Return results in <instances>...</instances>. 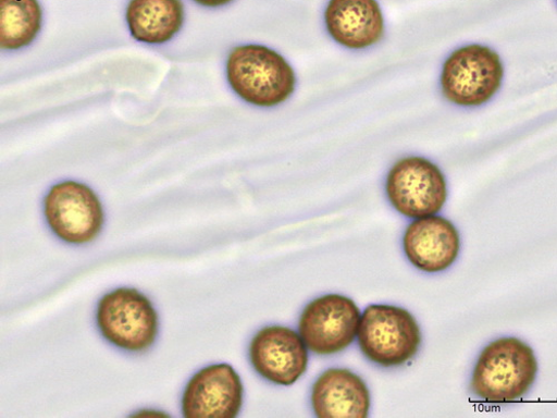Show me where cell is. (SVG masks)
<instances>
[{
  "label": "cell",
  "instance_id": "6",
  "mask_svg": "<svg viewBox=\"0 0 557 418\" xmlns=\"http://www.w3.org/2000/svg\"><path fill=\"white\" fill-rule=\"evenodd\" d=\"M386 195L396 211L410 219L438 214L448 197L443 171L422 157L398 160L386 179Z\"/></svg>",
  "mask_w": 557,
  "mask_h": 418
},
{
  "label": "cell",
  "instance_id": "9",
  "mask_svg": "<svg viewBox=\"0 0 557 418\" xmlns=\"http://www.w3.org/2000/svg\"><path fill=\"white\" fill-rule=\"evenodd\" d=\"M244 384L230 364L208 366L190 380L182 396L185 418H235L244 403Z\"/></svg>",
  "mask_w": 557,
  "mask_h": 418
},
{
  "label": "cell",
  "instance_id": "13",
  "mask_svg": "<svg viewBox=\"0 0 557 418\" xmlns=\"http://www.w3.org/2000/svg\"><path fill=\"white\" fill-rule=\"evenodd\" d=\"M370 403L363 380L345 368L324 371L311 392L312 408L321 418H366Z\"/></svg>",
  "mask_w": 557,
  "mask_h": 418
},
{
  "label": "cell",
  "instance_id": "1",
  "mask_svg": "<svg viewBox=\"0 0 557 418\" xmlns=\"http://www.w3.org/2000/svg\"><path fill=\"white\" fill-rule=\"evenodd\" d=\"M226 78L240 99L259 108L284 104L297 86L290 63L282 54L258 44L238 46L231 51Z\"/></svg>",
  "mask_w": 557,
  "mask_h": 418
},
{
  "label": "cell",
  "instance_id": "14",
  "mask_svg": "<svg viewBox=\"0 0 557 418\" xmlns=\"http://www.w3.org/2000/svg\"><path fill=\"white\" fill-rule=\"evenodd\" d=\"M126 22L136 40L164 44L182 28L184 7L181 0H131Z\"/></svg>",
  "mask_w": 557,
  "mask_h": 418
},
{
  "label": "cell",
  "instance_id": "11",
  "mask_svg": "<svg viewBox=\"0 0 557 418\" xmlns=\"http://www.w3.org/2000/svg\"><path fill=\"white\" fill-rule=\"evenodd\" d=\"M404 251L417 269L429 273L445 271L459 256V232L437 214L414 219L406 229Z\"/></svg>",
  "mask_w": 557,
  "mask_h": 418
},
{
  "label": "cell",
  "instance_id": "7",
  "mask_svg": "<svg viewBox=\"0 0 557 418\" xmlns=\"http://www.w3.org/2000/svg\"><path fill=\"white\" fill-rule=\"evenodd\" d=\"M44 213L54 234L74 245L95 242L104 224V210L97 194L75 181L54 185L44 200Z\"/></svg>",
  "mask_w": 557,
  "mask_h": 418
},
{
  "label": "cell",
  "instance_id": "4",
  "mask_svg": "<svg viewBox=\"0 0 557 418\" xmlns=\"http://www.w3.org/2000/svg\"><path fill=\"white\" fill-rule=\"evenodd\" d=\"M357 339L370 361L398 367L420 351L422 332L408 310L393 305H371L361 315Z\"/></svg>",
  "mask_w": 557,
  "mask_h": 418
},
{
  "label": "cell",
  "instance_id": "5",
  "mask_svg": "<svg viewBox=\"0 0 557 418\" xmlns=\"http://www.w3.org/2000/svg\"><path fill=\"white\" fill-rule=\"evenodd\" d=\"M97 322L103 337L133 353L148 351L159 334V315L150 299L134 288H119L99 303Z\"/></svg>",
  "mask_w": 557,
  "mask_h": 418
},
{
  "label": "cell",
  "instance_id": "10",
  "mask_svg": "<svg viewBox=\"0 0 557 418\" xmlns=\"http://www.w3.org/2000/svg\"><path fill=\"white\" fill-rule=\"evenodd\" d=\"M308 351L296 331L269 327L253 337L249 356L257 373L264 380L275 385L290 386L306 373Z\"/></svg>",
  "mask_w": 557,
  "mask_h": 418
},
{
  "label": "cell",
  "instance_id": "2",
  "mask_svg": "<svg viewBox=\"0 0 557 418\" xmlns=\"http://www.w3.org/2000/svg\"><path fill=\"white\" fill-rule=\"evenodd\" d=\"M539 373L533 348L516 337L490 343L475 365L471 390L481 401L492 404L522 399L532 389Z\"/></svg>",
  "mask_w": 557,
  "mask_h": 418
},
{
  "label": "cell",
  "instance_id": "15",
  "mask_svg": "<svg viewBox=\"0 0 557 418\" xmlns=\"http://www.w3.org/2000/svg\"><path fill=\"white\" fill-rule=\"evenodd\" d=\"M42 12L38 0H0V48H26L41 29Z\"/></svg>",
  "mask_w": 557,
  "mask_h": 418
},
{
  "label": "cell",
  "instance_id": "16",
  "mask_svg": "<svg viewBox=\"0 0 557 418\" xmlns=\"http://www.w3.org/2000/svg\"><path fill=\"white\" fill-rule=\"evenodd\" d=\"M195 2L205 8L215 9L225 7L231 2H234V0H195Z\"/></svg>",
  "mask_w": 557,
  "mask_h": 418
},
{
  "label": "cell",
  "instance_id": "12",
  "mask_svg": "<svg viewBox=\"0 0 557 418\" xmlns=\"http://www.w3.org/2000/svg\"><path fill=\"white\" fill-rule=\"evenodd\" d=\"M324 24L337 44L352 51L373 48L385 35V19L377 0H330Z\"/></svg>",
  "mask_w": 557,
  "mask_h": 418
},
{
  "label": "cell",
  "instance_id": "3",
  "mask_svg": "<svg viewBox=\"0 0 557 418\" xmlns=\"http://www.w3.org/2000/svg\"><path fill=\"white\" fill-rule=\"evenodd\" d=\"M505 67L488 46L470 44L455 50L444 62L440 78L443 97L460 108L487 104L499 91Z\"/></svg>",
  "mask_w": 557,
  "mask_h": 418
},
{
  "label": "cell",
  "instance_id": "8",
  "mask_svg": "<svg viewBox=\"0 0 557 418\" xmlns=\"http://www.w3.org/2000/svg\"><path fill=\"white\" fill-rule=\"evenodd\" d=\"M361 312L356 303L338 294L321 296L307 305L298 329L308 349L330 356L348 348L357 339Z\"/></svg>",
  "mask_w": 557,
  "mask_h": 418
}]
</instances>
